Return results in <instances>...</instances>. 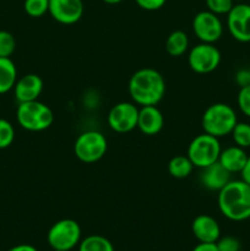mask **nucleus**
Instances as JSON below:
<instances>
[{"instance_id":"obj_21","label":"nucleus","mask_w":250,"mask_h":251,"mask_svg":"<svg viewBox=\"0 0 250 251\" xmlns=\"http://www.w3.org/2000/svg\"><path fill=\"white\" fill-rule=\"evenodd\" d=\"M78 251H114V248L105 237L88 235L80 242Z\"/></svg>"},{"instance_id":"obj_36","label":"nucleus","mask_w":250,"mask_h":251,"mask_svg":"<svg viewBox=\"0 0 250 251\" xmlns=\"http://www.w3.org/2000/svg\"><path fill=\"white\" fill-rule=\"evenodd\" d=\"M248 69H249V71H250V66H249V68H248Z\"/></svg>"},{"instance_id":"obj_29","label":"nucleus","mask_w":250,"mask_h":251,"mask_svg":"<svg viewBox=\"0 0 250 251\" xmlns=\"http://www.w3.org/2000/svg\"><path fill=\"white\" fill-rule=\"evenodd\" d=\"M135 1L141 9L147 10V11H154V10H159L161 7H163L167 0H135Z\"/></svg>"},{"instance_id":"obj_35","label":"nucleus","mask_w":250,"mask_h":251,"mask_svg":"<svg viewBox=\"0 0 250 251\" xmlns=\"http://www.w3.org/2000/svg\"><path fill=\"white\" fill-rule=\"evenodd\" d=\"M54 251H66V250H54Z\"/></svg>"},{"instance_id":"obj_27","label":"nucleus","mask_w":250,"mask_h":251,"mask_svg":"<svg viewBox=\"0 0 250 251\" xmlns=\"http://www.w3.org/2000/svg\"><path fill=\"white\" fill-rule=\"evenodd\" d=\"M237 103L240 112L247 115L248 118H250V85L240 88L239 92H238Z\"/></svg>"},{"instance_id":"obj_6","label":"nucleus","mask_w":250,"mask_h":251,"mask_svg":"<svg viewBox=\"0 0 250 251\" xmlns=\"http://www.w3.org/2000/svg\"><path fill=\"white\" fill-rule=\"evenodd\" d=\"M108 149L104 135L96 130H88L78 135L74 145V152L83 163H95L103 158Z\"/></svg>"},{"instance_id":"obj_34","label":"nucleus","mask_w":250,"mask_h":251,"mask_svg":"<svg viewBox=\"0 0 250 251\" xmlns=\"http://www.w3.org/2000/svg\"><path fill=\"white\" fill-rule=\"evenodd\" d=\"M103 1H104L105 4H109V5H115V4H119V2H122L123 0H103Z\"/></svg>"},{"instance_id":"obj_19","label":"nucleus","mask_w":250,"mask_h":251,"mask_svg":"<svg viewBox=\"0 0 250 251\" xmlns=\"http://www.w3.org/2000/svg\"><path fill=\"white\" fill-rule=\"evenodd\" d=\"M189 47V38L188 34L184 31H174L168 36L166 41V50L171 56L178 58L181 56Z\"/></svg>"},{"instance_id":"obj_13","label":"nucleus","mask_w":250,"mask_h":251,"mask_svg":"<svg viewBox=\"0 0 250 251\" xmlns=\"http://www.w3.org/2000/svg\"><path fill=\"white\" fill-rule=\"evenodd\" d=\"M43 91V80L37 74H27L14 86L15 98L19 103L37 100Z\"/></svg>"},{"instance_id":"obj_24","label":"nucleus","mask_w":250,"mask_h":251,"mask_svg":"<svg viewBox=\"0 0 250 251\" xmlns=\"http://www.w3.org/2000/svg\"><path fill=\"white\" fill-rule=\"evenodd\" d=\"M15 139V129L11 123L0 118V150L7 149Z\"/></svg>"},{"instance_id":"obj_17","label":"nucleus","mask_w":250,"mask_h":251,"mask_svg":"<svg viewBox=\"0 0 250 251\" xmlns=\"http://www.w3.org/2000/svg\"><path fill=\"white\" fill-rule=\"evenodd\" d=\"M248 154L244 149L239 146H230L222 150L218 157V162L223 166V168L227 169L230 174L240 173L247 163Z\"/></svg>"},{"instance_id":"obj_30","label":"nucleus","mask_w":250,"mask_h":251,"mask_svg":"<svg viewBox=\"0 0 250 251\" xmlns=\"http://www.w3.org/2000/svg\"><path fill=\"white\" fill-rule=\"evenodd\" d=\"M235 83L240 88L250 85V71L249 69H242L235 74Z\"/></svg>"},{"instance_id":"obj_7","label":"nucleus","mask_w":250,"mask_h":251,"mask_svg":"<svg viewBox=\"0 0 250 251\" xmlns=\"http://www.w3.org/2000/svg\"><path fill=\"white\" fill-rule=\"evenodd\" d=\"M47 240L53 250L71 249L80 244L81 227L76 221L71 218H64L54 223L47 234Z\"/></svg>"},{"instance_id":"obj_20","label":"nucleus","mask_w":250,"mask_h":251,"mask_svg":"<svg viewBox=\"0 0 250 251\" xmlns=\"http://www.w3.org/2000/svg\"><path fill=\"white\" fill-rule=\"evenodd\" d=\"M194 169L193 162L188 156H175L169 161L168 172L173 178H188Z\"/></svg>"},{"instance_id":"obj_28","label":"nucleus","mask_w":250,"mask_h":251,"mask_svg":"<svg viewBox=\"0 0 250 251\" xmlns=\"http://www.w3.org/2000/svg\"><path fill=\"white\" fill-rule=\"evenodd\" d=\"M218 251H240V242L235 237H223L216 242Z\"/></svg>"},{"instance_id":"obj_5","label":"nucleus","mask_w":250,"mask_h":251,"mask_svg":"<svg viewBox=\"0 0 250 251\" xmlns=\"http://www.w3.org/2000/svg\"><path fill=\"white\" fill-rule=\"evenodd\" d=\"M221 151L222 149L217 137L203 132L191 140L186 156L193 162L194 167L202 169L217 162Z\"/></svg>"},{"instance_id":"obj_33","label":"nucleus","mask_w":250,"mask_h":251,"mask_svg":"<svg viewBox=\"0 0 250 251\" xmlns=\"http://www.w3.org/2000/svg\"><path fill=\"white\" fill-rule=\"evenodd\" d=\"M7 251H38L33 245L29 244H20L16 245V247H12L11 249H9Z\"/></svg>"},{"instance_id":"obj_15","label":"nucleus","mask_w":250,"mask_h":251,"mask_svg":"<svg viewBox=\"0 0 250 251\" xmlns=\"http://www.w3.org/2000/svg\"><path fill=\"white\" fill-rule=\"evenodd\" d=\"M191 230L199 243H216L221 237L220 225L208 215H199L194 218Z\"/></svg>"},{"instance_id":"obj_1","label":"nucleus","mask_w":250,"mask_h":251,"mask_svg":"<svg viewBox=\"0 0 250 251\" xmlns=\"http://www.w3.org/2000/svg\"><path fill=\"white\" fill-rule=\"evenodd\" d=\"M166 93V81L157 70L140 69L129 80V95L135 104L157 105Z\"/></svg>"},{"instance_id":"obj_12","label":"nucleus","mask_w":250,"mask_h":251,"mask_svg":"<svg viewBox=\"0 0 250 251\" xmlns=\"http://www.w3.org/2000/svg\"><path fill=\"white\" fill-rule=\"evenodd\" d=\"M49 14L56 22L74 25L83 15L82 0H49Z\"/></svg>"},{"instance_id":"obj_32","label":"nucleus","mask_w":250,"mask_h":251,"mask_svg":"<svg viewBox=\"0 0 250 251\" xmlns=\"http://www.w3.org/2000/svg\"><path fill=\"white\" fill-rule=\"evenodd\" d=\"M240 176H242V180L250 185V156L248 157L247 163H245L244 168H243L242 172H240Z\"/></svg>"},{"instance_id":"obj_31","label":"nucleus","mask_w":250,"mask_h":251,"mask_svg":"<svg viewBox=\"0 0 250 251\" xmlns=\"http://www.w3.org/2000/svg\"><path fill=\"white\" fill-rule=\"evenodd\" d=\"M193 251H218L216 243H199Z\"/></svg>"},{"instance_id":"obj_11","label":"nucleus","mask_w":250,"mask_h":251,"mask_svg":"<svg viewBox=\"0 0 250 251\" xmlns=\"http://www.w3.org/2000/svg\"><path fill=\"white\" fill-rule=\"evenodd\" d=\"M227 27L230 36L238 42H250V5L237 4L227 14Z\"/></svg>"},{"instance_id":"obj_10","label":"nucleus","mask_w":250,"mask_h":251,"mask_svg":"<svg viewBox=\"0 0 250 251\" xmlns=\"http://www.w3.org/2000/svg\"><path fill=\"white\" fill-rule=\"evenodd\" d=\"M193 29L195 36L202 43H215L222 37L223 25L218 15L208 11H200L193 20Z\"/></svg>"},{"instance_id":"obj_25","label":"nucleus","mask_w":250,"mask_h":251,"mask_svg":"<svg viewBox=\"0 0 250 251\" xmlns=\"http://www.w3.org/2000/svg\"><path fill=\"white\" fill-rule=\"evenodd\" d=\"M16 49L15 37L7 31H0V58H10Z\"/></svg>"},{"instance_id":"obj_2","label":"nucleus","mask_w":250,"mask_h":251,"mask_svg":"<svg viewBox=\"0 0 250 251\" xmlns=\"http://www.w3.org/2000/svg\"><path fill=\"white\" fill-rule=\"evenodd\" d=\"M217 205L225 218L234 222L250 218V185L243 180H230L218 191Z\"/></svg>"},{"instance_id":"obj_23","label":"nucleus","mask_w":250,"mask_h":251,"mask_svg":"<svg viewBox=\"0 0 250 251\" xmlns=\"http://www.w3.org/2000/svg\"><path fill=\"white\" fill-rule=\"evenodd\" d=\"M24 9L31 17H42L49 11V0H25Z\"/></svg>"},{"instance_id":"obj_22","label":"nucleus","mask_w":250,"mask_h":251,"mask_svg":"<svg viewBox=\"0 0 250 251\" xmlns=\"http://www.w3.org/2000/svg\"><path fill=\"white\" fill-rule=\"evenodd\" d=\"M233 137V141L237 146L242 149H248L250 147V124L248 123H239L235 124L234 129L230 132Z\"/></svg>"},{"instance_id":"obj_16","label":"nucleus","mask_w":250,"mask_h":251,"mask_svg":"<svg viewBox=\"0 0 250 251\" xmlns=\"http://www.w3.org/2000/svg\"><path fill=\"white\" fill-rule=\"evenodd\" d=\"M201 184L206 189L212 191H220L230 181V173L225 168H223L220 162L210 164L202 168L201 173Z\"/></svg>"},{"instance_id":"obj_26","label":"nucleus","mask_w":250,"mask_h":251,"mask_svg":"<svg viewBox=\"0 0 250 251\" xmlns=\"http://www.w3.org/2000/svg\"><path fill=\"white\" fill-rule=\"evenodd\" d=\"M208 11L216 15H227L234 6L233 0H206Z\"/></svg>"},{"instance_id":"obj_8","label":"nucleus","mask_w":250,"mask_h":251,"mask_svg":"<svg viewBox=\"0 0 250 251\" xmlns=\"http://www.w3.org/2000/svg\"><path fill=\"white\" fill-rule=\"evenodd\" d=\"M221 53L212 43H202L194 47L188 56V64L196 74H210L218 68Z\"/></svg>"},{"instance_id":"obj_9","label":"nucleus","mask_w":250,"mask_h":251,"mask_svg":"<svg viewBox=\"0 0 250 251\" xmlns=\"http://www.w3.org/2000/svg\"><path fill=\"white\" fill-rule=\"evenodd\" d=\"M139 108L130 102H120L110 108L108 113V125L119 134H125L137 127Z\"/></svg>"},{"instance_id":"obj_3","label":"nucleus","mask_w":250,"mask_h":251,"mask_svg":"<svg viewBox=\"0 0 250 251\" xmlns=\"http://www.w3.org/2000/svg\"><path fill=\"white\" fill-rule=\"evenodd\" d=\"M238 123L237 113L230 105L225 103H213L203 112L202 124L203 132L212 136L225 137L232 132Z\"/></svg>"},{"instance_id":"obj_4","label":"nucleus","mask_w":250,"mask_h":251,"mask_svg":"<svg viewBox=\"0 0 250 251\" xmlns=\"http://www.w3.org/2000/svg\"><path fill=\"white\" fill-rule=\"evenodd\" d=\"M16 118L20 126L27 131H43L53 124L54 120L50 108L38 100L19 103Z\"/></svg>"},{"instance_id":"obj_14","label":"nucleus","mask_w":250,"mask_h":251,"mask_svg":"<svg viewBox=\"0 0 250 251\" xmlns=\"http://www.w3.org/2000/svg\"><path fill=\"white\" fill-rule=\"evenodd\" d=\"M164 125V118L156 105H144L139 109L137 127L147 136L157 135Z\"/></svg>"},{"instance_id":"obj_18","label":"nucleus","mask_w":250,"mask_h":251,"mask_svg":"<svg viewBox=\"0 0 250 251\" xmlns=\"http://www.w3.org/2000/svg\"><path fill=\"white\" fill-rule=\"evenodd\" d=\"M17 81V69L10 58H0V95L14 90Z\"/></svg>"}]
</instances>
